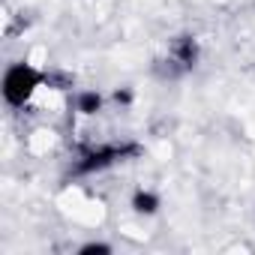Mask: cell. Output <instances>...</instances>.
<instances>
[{
  "label": "cell",
  "mask_w": 255,
  "mask_h": 255,
  "mask_svg": "<svg viewBox=\"0 0 255 255\" xmlns=\"http://www.w3.org/2000/svg\"><path fill=\"white\" fill-rule=\"evenodd\" d=\"M48 84V72L30 60H12L3 75H0V96H3V102L15 111L27 108L36 93Z\"/></svg>",
  "instance_id": "1"
},
{
  "label": "cell",
  "mask_w": 255,
  "mask_h": 255,
  "mask_svg": "<svg viewBox=\"0 0 255 255\" xmlns=\"http://www.w3.org/2000/svg\"><path fill=\"white\" fill-rule=\"evenodd\" d=\"M138 153H141V147L132 144V141L99 144V147L87 150V153L78 159L75 174H102V171H108V168H114V165H120V162H126V159H132V156H138Z\"/></svg>",
  "instance_id": "2"
},
{
  "label": "cell",
  "mask_w": 255,
  "mask_h": 255,
  "mask_svg": "<svg viewBox=\"0 0 255 255\" xmlns=\"http://www.w3.org/2000/svg\"><path fill=\"white\" fill-rule=\"evenodd\" d=\"M171 63H177L180 69H192L198 63V42H195V36H180L171 45Z\"/></svg>",
  "instance_id": "3"
},
{
  "label": "cell",
  "mask_w": 255,
  "mask_h": 255,
  "mask_svg": "<svg viewBox=\"0 0 255 255\" xmlns=\"http://www.w3.org/2000/svg\"><path fill=\"white\" fill-rule=\"evenodd\" d=\"M129 207H132L138 216H156L159 207H162V198H159V192H153V189H135L132 198H129Z\"/></svg>",
  "instance_id": "4"
},
{
  "label": "cell",
  "mask_w": 255,
  "mask_h": 255,
  "mask_svg": "<svg viewBox=\"0 0 255 255\" xmlns=\"http://www.w3.org/2000/svg\"><path fill=\"white\" fill-rule=\"evenodd\" d=\"M102 105H105V96H102L99 90H78V93H75V111L84 114V117L99 114Z\"/></svg>",
  "instance_id": "5"
},
{
  "label": "cell",
  "mask_w": 255,
  "mask_h": 255,
  "mask_svg": "<svg viewBox=\"0 0 255 255\" xmlns=\"http://www.w3.org/2000/svg\"><path fill=\"white\" fill-rule=\"evenodd\" d=\"M75 252H78V255H111L114 246L105 243V240H87V243H81Z\"/></svg>",
  "instance_id": "6"
}]
</instances>
